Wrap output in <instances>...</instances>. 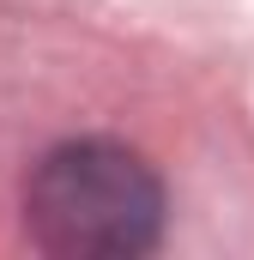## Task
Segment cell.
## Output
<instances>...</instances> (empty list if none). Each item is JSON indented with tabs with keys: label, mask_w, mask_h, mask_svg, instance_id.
<instances>
[{
	"label": "cell",
	"mask_w": 254,
	"mask_h": 260,
	"mask_svg": "<svg viewBox=\"0 0 254 260\" xmlns=\"http://www.w3.org/2000/svg\"><path fill=\"white\" fill-rule=\"evenodd\" d=\"M24 230L61 260H127L164 230L157 176L109 139H79L37 164L24 188Z\"/></svg>",
	"instance_id": "obj_1"
}]
</instances>
